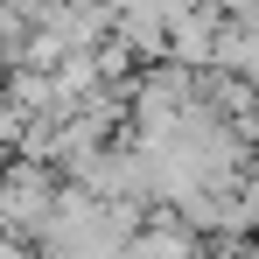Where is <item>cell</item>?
Segmentation results:
<instances>
[{
  "label": "cell",
  "instance_id": "1",
  "mask_svg": "<svg viewBox=\"0 0 259 259\" xmlns=\"http://www.w3.org/2000/svg\"><path fill=\"white\" fill-rule=\"evenodd\" d=\"M56 189H63V182H56V168H42V161H21V154H14V161L0 168V231L35 245V238H42V224H49Z\"/></svg>",
  "mask_w": 259,
  "mask_h": 259
},
{
  "label": "cell",
  "instance_id": "2",
  "mask_svg": "<svg viewBox=\"0 0 259 259\" xmlns=\"http://www.w3.org/2000/svg\"><path fill=\"white\" fill-rule=\"evenodd\" d=\"M126 259H210V245L182 224V217H168V210H154L140 231L126 238Z\"/></svg>",
  "mask_w": 259,
  "mask_h": 259
}]
</instances>
